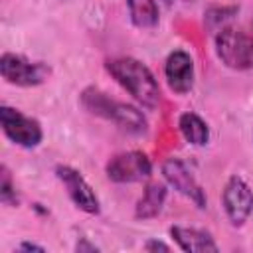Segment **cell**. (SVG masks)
Wrapping results in <instances>:
<instances>
[{
  "label": "cell",
  "instance_id": "cell-9",
  "mask_svg": "<svg viewBox=\"0 0 253 253\" xmlns=\"http://www.w3.org/2000/svg\"><path fill=\"white\" fill-rule=\"evenodd\" d=\"M55 178L63 184L69 200L73 202V206L77 210H81L83 213H89V215H97L101 211L99 196L95 194V190L83 178V174L79 170H75L73 166H67V164H57Z\"/></svg>",
  "mask_w": 253,
  "mask_h": 253
},
{
  "label": "cell",
  "instance_id": "cell-18",
  "mask_svg": "<svg viewBox=\"0 0 253 253\" xmlns=\"http://www.w3.org/2000/svg\"><path fill=\"white\" fill-rule=\"evenodd\" d=\"M75 251H79V253H83V251H99V247H97L95 243H89L87 237H81V239L75 243Z\"/></svg>",
  "mask_w": 253,
  "mask_h": 253
},
{
  "label": "cell",
  "instance_id": "cell-13",
  "mask_svg": "<svg viewBox=\"0 0 253 253\" xmlns=\"http://www.w3.org/2000/svg\"><path fill=\"white\" fill-rule=\"evenodd\" d=\"M178 130L192 146H208L210 142V125L194 111H186L178 117Z\"/></svg>",
  "mask_w": 253,
  "mask_h": 253
},
{
  "label": "cell",
  "instance_id": "cell-15",
  "mask_svg": "<svg viewBox=\"0 0 253 253\" xmlns=\"http://www.w3.org/2000/svg\"><path fill=\"white\" fill-rule=\"evenodd\" d=\"M237 12H239V6H235V4H231V6H210L204 12V22L210 30L219 32L221 28L229 26V20L233 16H237Z\"/></svg>",
  "mask_w": 253,
  "mask_h": 253
},
{
  "label": "cell",
  "instance_id": "cell-21",
  "mask_svg": "<svg viewBox=\"0 0 253 253\" xmlns=\"http://www.w3.org/2000/svg\"><path fill=\"white\" fill-rule=\"evenodd\" d=\"M188 2H192V0H188Z\"/></svg>",
  "mask_w": 253,
  "mask_h": 253
},
{
  "label": "cell",
  "instance_id": "cell-6",
  "mask_svg": "<svg viewBox=\"0 0 253 253\" xmlns=\"http://www.w3.org/2000/svg\"><path fill=\"white\" fill-rule=\"evenodd\" d=\"M105 174L115 184H136L152 176V160L142 150H125L109 158Z\"/></svg>",
  "mask_w": 253,
  "mask_h": 253
},
{
  "label": "cell",
  "instance_id": "cell-1",
  "mask_svg": "<svg viewBox=\"0 0 253 253\" xmlns=\"http://www.w3.org/2000/svg\"><path fill=\"white\" fill-rule=\"evenodd\" d=\"M105 69L140 107L154 111L160 105L162 93L158 79L154 77L150 67L140 59L130 55L113 57L105 61Z\"/></svg>",
  "mask_w": 253,
  "mask_h": 253
},
{
  "label": "cell",
  "instance_id": "cell-2",
  "mask_svg": "<svg viewBox=\"0 0 253 253\" xmlns=\"http://www.w3.org/2000/svg\"><path fill=\"white\" fill-rule=\"evenodd\" d=\"M81 105L91 113L101 119H107L115 123L121 130L128 134H146L148 132V121L144 113L125 101H115L111 99L105 91L97 87H87L81 93Z\"/></svg>",
  "mask_w": 253,
  "mask_h": 253
},
{
  "label": "cell",
  "instance_id": "cell-5",
  "mask_svg": "<svg viewBox=\"0 0 253 253\" xmlns=\"http://www.w3.org/2000/svg\"><path fill=\"white\" fill-rule=\"evenodd\" d=\"M0 126L4 136L26 150L38 148L43 140V128L38 119L24 115L20 109L10 105H0Z\"/></svg>",
  "mask_w": 253,
  "mask_h": 253
},
{
  "label": "cell",
  "instance_id": "cell-12",
  "mask_svg": "<svg viewBox=\"0 0 253 253\" xmlns=\"http://www.w3.org/2000/svg\"><path fill=\"white\" fill-rule=\"evenodd\" d=\"M168 198V184L166 182H148L142 190V196L136 200L134 217L136 219H154L162 213L164 204Z\"/></svg>",
  "mask_w": 253,
  "mask_h": 253
},
{
  "label": "cell",
  "instance_id": "cell-3",
  "mask_svg": "<svg viewBox=\"0 0 253 253\" xmlns=\"http://www.w3.org/2000/svg\"><path fill=\"white\" fill-rule=\"evenodd\" d=\"M215 55L233 71L253 69V32H245L235 26H225L215 32Z\"/></svg>",
  "mask_w": 253,
  "mask_h": 253
},
{
  "label": "cell",
  "instance_id": "cell-8",
  "mask_svg": "<svg viewBox=\"0 0 253 253\" xmlns=\"http://www.w3.org/2000/svg\"><path fill=\"white\" fill-rule=\"evenodd\" d=\"M221 208L233 227L245 225L253 213V188L241 176H229L221 190Z\"/></svg>",
  "mask_w": 253,
  "mask_h": 253
},
{
  "label": "cell",
  "instance_id": "cell-10",
  "mask_svg": "<svg viewBox=\"0 0 253 253\" xmlns=\"http://www.w3.org/2000/svg\"><path fill=\"white\" fill-rule=\"evenodd\" d=\"M164 77L172 93L176 95L190 93L196 79V67H194L192 55L184 49L170 51L164 61Z\"/></svg>",
  "mask_w": 253,
  "mask_h": 253
},
{
  "label": "cell",
  "instance_id": "cell-17",
  "mask_svg": "<svg viewBox=\"0 0 253 253\" xmlns=\"http://www.w3.org/2000/svg\"><path fill=\"white\" fill-rule=\"evenodd\" d=\"M142 249L144 251H150V253H156V251H170V245H166L164 241H158V239H148V241H144V245H142Z\"/></svg>",
  "mask_w": 253,
  "mask_h": 253
},
{
  "label": "cell",
  "instance_id": "cell-20",
  "mask_svg": "<svg viewBox=\"0 0 253 253\" xmlns=\"http://www.w3.org/2000/svg\"><path fill=\"white\" fill-rule=\"evenodd\" d=\"M162 2H164L166 6H172V4H174V0H162Z\"/></svg>",
  "mask_w": 253,
  "mask_h": 253
},
{
  "label": "cell",
  "instance_id": "cell-11",
  "mask_svg": "<svg viewBox=\"0 0 253 253\" xmlns=\"http://www.w3.org/2000/svg\"><path fill=\"white\" fill-rule=\"evenodd\" d=\"M172 241L184 253H215L219 245L215 243L213 235L200 227H186V225H172L170 229Z\"/></svg>",
  "mask_w": 253,
  "mask_h": 253
},
{
  "label": "cell",
  "instance_id": "cell-16",
  "mask_svg": "<svg viewBox=\"0 0 253 253\" xmlns=\"http://www.w3.org/2000/svg\"><path fill=\"white\" fill-rule=\"evenodd\" d=\"M0 202L8 208H16L20 204V194L16 190V182L6 164L0 166Z\"/></svg>",
  "mask_w": 253,
  "mask_h": 253
},
{
  "label": "cell",
  "instance_id": "cell-4",
  "mask_svg": "<svg viewBox=\"0 0 253 253\" xmlns=\"http://www.w3.org/2000/svg\"><path fill=\"white\" fill-rule=\"evenodd\" d=\"M0 75L16 87H38L49 79L51 67L45 61H34L22 53L4 51L0 55Z\"/></svg>",
  "mask_w": 253,
  "mask_h": 253
},
{
  "label": "cell",
  "instance_id": "cell-7",
  "mask_svg": "<svg viewBox=\"0 0 253 253\" xmlns=\"http://www.w3.org/2000/svg\"><path fill=\"white\" fill-rule=\"evenodd\" d=\"M160 172H162V178L168 184V188H172L174 192H178L180 196L190 200L196 208L204 210L208 206L206 190L200 186V182L196 180V176L192 174V170L186 166L184 160L170 156L160 164Z\"/></svg>",
  "mask_w": 253,
  "mask_h": 253
},
{
  "label": "cell",
  "instance_id": "cell-14",
  "mask_svg": "<svg viewBox=\"0 0 253 253\" xmlns=\"http://www.w3.org/2000/svg\"><path fill=\"white\" fill-rule=\"evenodd\" d=\"M128 20L138 30H152L160 22V8L156 0H126Z\"/></svg>",
  "mask_w": 253,
  "mask_h": 253
},
{
  "label": "cell",
  "instance_id": "cell-19",
  "mask_svg": "<svg viewBox=\"0 0 253 253\" xmlns=\"http://www.w3.org/2000/svg\"><path fill=\"white\" fill-rule=\"evenodd\" d=\"M18 249H20V251H45V247H43V245H38V243H30V241H24V243H20V245H18Z\"/></svg>",
  "mask_w": 253,
  "mask_h": 253
}]
</instances>
